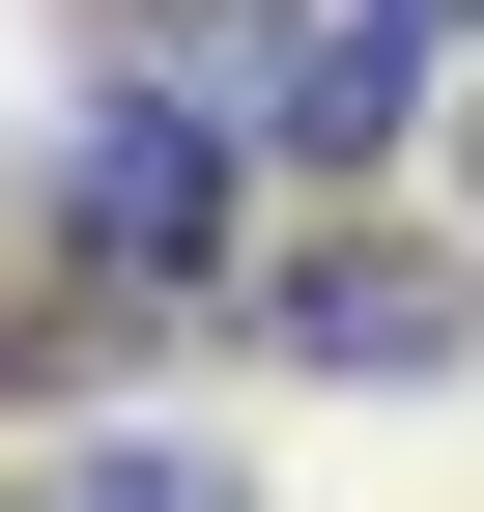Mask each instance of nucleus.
Here are the masks:
<instances>
[{
  "label": "nucleus",
  "mask_w": 484,
  "mask_h": 512,
  "mask_svg": "<svg viewBox=\"0 0 484 512\" xmlns=\"http://www.w3.org/2000/svg\"><path fill=\"white\" fill-rule=\"evenodd\" d=\"M428 0H86V86H171V114H228L257 171H399L428 143Z\"/></svg>",
  "instance_id": "obj_1"
},
{
  "label": "nucleus",
  "mask_w": 484,
  "mask_h": 512,
  "mask_svg": "<svg viewBox=\"0 0 484 512\" xmlns=\"http://www.w3.org/2000/svg\"><path fill=\"white\" fill-rule=\"evenodd\" d=\"M228 171H257V143H228V114H171V86H86V114H57V171H29V256H86V285H200L228 313V256H257V228H228Z\"/></svg>",
  "instance_id": "obj_2"
},
{
  "label": "nucleus",
  "mask_w": 484,
  "mask_h": 512,
  "mask_svg": "<svg viewBox=\"0 0 484 512\" xmlns=\"http://www.w3.org/2000/svg\"><path fill=\"white\" fill-rule=\"evenodd\" d=\"M228 342H257V370H342V399H428V370L484 342V313H456V256L428 228H257V256H228Z\"/></svg>",
  "instance_id": "obj_3"
},
{
  "label": "nucleus",
  "mask_w": 484,
  "mask_h": 512,
  "mask_svg": "<svg viewBox=\"0 0 484 512\" xmlns=\"http://www.w3.org/2000/svg\"><path fill=\"white\" fill-rule=\"evenodd\" d=\"M0 512H257V456H228V427H57Z\"/></svg>",
  "instance_id": "obj_4"
},
{
  "label": "nucleus",
  "mask_w": 484,
  "mask_h": 512,
  "mask_svg": "<svg viewBox=\"0 0 484 512\" xmlns=\"http://www.w3.org/2000/svg\"><path fill=\"white\" fill-rule=\"evenodd\" d=\"M456 171H484V114H456Z\"/></svg>",
  "instance_id": "obj_5"
}]
</instances>
